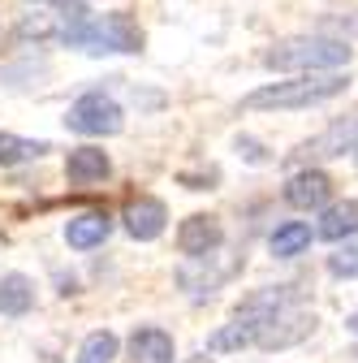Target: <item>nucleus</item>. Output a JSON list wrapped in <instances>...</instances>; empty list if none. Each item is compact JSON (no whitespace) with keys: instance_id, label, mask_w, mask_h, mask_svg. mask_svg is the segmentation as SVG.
<instances>
[{"instance_id":"obj_2","label":"nucleus","mask_w":358,"mask_h":363,"mask_svg":"<svg viewBox=\"0 0 358 363\" xmlns=\"http://www.w3.org/2000/svg\"><path fill=\"white\" fill-rule=\"evenodd\" d=\"M267 69H285V74H311V69H341L350 65V43L341 39H285L272 52H263Z\"/></svg>"},{"instance_id":"obj_5","label":"nucleus","mask_w":358,"mask_h":363,"mask_svg":"<svg viewBox=\"0 0 358 363\" xmlns=\"http://www.w3.org/2000/svg\"><path fill=\"white\" fill-rule=\"evenodd\" d=\"M220 242H225V230H220V220L216 216H186L182 220V230H177V247H182V255L190 259H207Z\"/></svg>"},{"instance_id":"obj_7","label":"nucleus","mask_w":358,"mask_h":363,"mask_svg":"<svg viewBox=\"0 0 358 363\" xmlns=\"http://www.w3.org/2000/svg\"><path fill=\"white\" fill-rule=\"evenodd\" d=\"M328 195H333V182H328V173H320V169L294 173V177L285 182V203H294V208H302V212L324 208Z\"/></svg>"},{"instance_id":"obj_14","label":"nucleus","mask_w":358,"mask_h":363,"mask_svg":"<svg viewBox=\"0 0 358 363\" xmlns=\"http://www.w3.org/2000/svg\"><path fill=\"white\" fill-rule=\"evenodd\" d=\"M267 247H272L277 259H294V255H302V251L311 247V225H302V220H285V225H277L272 238H267Z\"/></svg>"},{"instance_id":"obj_13","label":"nucleus","mask_w":358,"mask_h":363,"mask_svg":"<svg viewBox=\"0 0 358 363\" xmlns=\"http://www.w3.org/2000/svg\"><path fill=\"white\" fill-rule=\"evenodd\" d=\"M35 307V281L22 272H5L0 277V315H26Z\"/></svg>"},{"instance_id":"obj_1","label":"nucleus","mask_w":358,"mask_h":363,"mask_svg":"<svg viewBox=\"0 0 358 363\" xmlns=\"http://www.w3.org/2000/svg\"><path fill=\"white\" fill-rule=\"evenodd\" d=\"M350 86L345 74H333V69H311V74H298L289 82H272V86H259L242 100L246 113H263V108H311V104H324L333 96Z\"/></svg>"},{"instance_id":"obj_8","label":"nucleus","mask_w":358,"mask_h":363,"mask_svg":"<svg viewBox=\"0 0 358 363\" xmlns=\"http://www.w3.org/2000/svg\"><path fill=\"white\" fill-rule=\"evenodd\" d=\"M129 359L134 363H177V346L164 329H134Z\"/></svg>"},{"instance_id":"obj_20","label":"nucleus","mask_w":358,"mask_h":363,"mask_svg":"<svg viewBox=\"0 0 358 363\" xmlns=\"http://www.w3.org/2000/svg\"><path fill=\"white\" fill-rule=\"evenodd\" d=\"M354 160H358V143H354Z\"/></svg>"},{"instance_id":"obj_6","label":"nucleus","mask_w":358,"mask_h":363,"mask_svg":"<svg viewBox=\"0 0 358 363\" xmlns=\"http://www.w3.org/2000/svg\"><path fill=\"white\" fill-rule=\"evenodd\" d=\"M164 220H168V208L160 199H151V195H139V199L125 203V230H129V238H139V242L160 238Z\"/></svg>"},{"instance_id":"obj_18","label":"nucleus","mask_w":358,"mask_h":363,"mask_svg":"<svg viewBox=\"0 0 358 363\" xmlns=\"http://www.w3.org/2000/svg\"><path fill=\"white\" fill-rule=\"evenodd\" d=\"M328 272L333 277H358V247H345V251L328 255Z\"/></svg>"},{"instance_id":"obj_17","label":"nucleus","mask_w":358,"mask_h":363,"mask_svg":"<svg viewBox=\"0 0 358 363\" xmlns=\"http://www.w3.org/2000/svg\"><path fill=\"white\" fill-rule=\"evenodd\" d=\"M117 333H108V329H100V333H91L82 342V350H78V363H112L117 359Z\"/></svg>"},{"instance_id":"obj_11","label":"nucleus","mask_w":358,"mask_h":363,"mask_svg":"<svg viewBox=\"0 0 358 363\" xmlns=\"http://www.w3.org/2000/svg\"><path fill=\"white\" fill-rule=\"evenodd\" d=\"M324 242H341V238H354L358 234V199H341V203H328L324 216H320V230H316Z\"/></svg>"},{"instance_id":"obj_19","label":"nucleus","mask_w":358,"mask_h":363,"mask_svg":"<svg viewBox=\"0 0 358 363\" xmlns=\"http://www.w3.org/2000/svg\"><path fill=\"white\" fill-rule=\"evenodd\" d=\"M345 329H350V333H358V311H354V315H350V320H345Z\"/></svg>"},{"instance_id":"obj_10","label":"nucleus","mask_w":358,"mask_h":363,"mask_svg":"<svg viewBox=\"0 0 358 363\" xmlns=\"http://www.w3.org/2000/svg\"><path fill=\"white\" fill-rule=\"evenodd\" d=\"M108 234H112V220H108L104 212H82V216H74V220L65 225V242H69L74 251H91V247H100Z\"/></svg>"},{"instance_id":"obj_3","label":"nucleus","mask_w":358,"mask_h":363,"mask_svg":"<svg viewBox=\"0 0 358 363\" xmlns=\"http://www.w3.org/2000/svg\"><path fill=\"white\" fill-rule=\"evenodd\" d=\"M74 43L78 48H86V52H139L143 48V30H139V22H134L129 13H104V18H96V22H86L78 35H74Z\"/></svg>"},{"instance_id":"obj_16","label":"nucleus","mask_w":358,"mask_h":363,"mask_svg":"<svg viewBox=\"0 0 358 363\" xmlns=\"http://www.w3.org/2000/svg\"><path fill=\"white\" fill-rule=\"evenodd\" d=\"M354 143H358V121H341V125H333L324 139H316L306 152H316V156H341V152H354Z\"/></svg>"},{"instance_id":"obj_15","label":"nucleus","mask_w":358,"mask_h":363,"mask_svg":"<svg viewBox=\"0 0 358 363\" xmlns=\"http://www.w3.org/2000/svg\"><path fill=\"white\" fill-rule=\"evenodd\" d=\"M43 152H48V143H43V139H22V134L0 130V169H9V164H26V160H39Z\"/></svg>"},{"instance_id":"obj_12","label":"nucleus","mask_w":358,"mask_h":363,"mask_svg":"<svg viewBox=\"0 0 358 363\" xmlns=\"http://www.w3.org/2000/svg\"><path fill=\"white\" fill-rule=\"evenodd\" d=\"M108 156L100 152V147H78V152H69V160H65V173H69V182L74 186H91V182H104L108 177Z\"/></svg>"},{"instance_id":"obj_9","label":"nucleus","mask_w":358,"mask_h":363,"mask_svg":"<svg viewBox=\"0 0 358 363\" xmlns=\"http://www.w3.org/2000/svg\"><path fill=\"white\" fill-rule=\"evenodd\" d=\"M259 329H263V320H259V315H242V311H238V320H233V325L216 329V333L207 337V350H212V354H225V350L255 346V342H259Z\"/></svg>"},{"instance_id":"obj_4","label":"nucleus","mask_w":358,"mask_h":363,"mask_svg":"<svg viewBox=\"0 0 358 363\" xmlns=\"http://www.w3.org/2000/svg\"><path fill=\"white\" fill-rule=\"evenodd\" d=\"M69 130L78 134H91V139H104V134H117L125 125L121 117V104L112 96H104V91H91V96H82L69 104V117H65Z\"/></svg>"}]
</instances>
